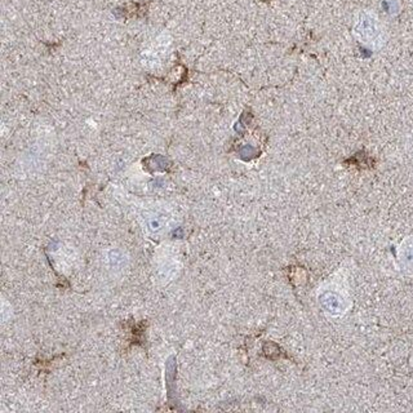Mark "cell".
<instances>
[{
	"label": "cell",
	"mask_w": 413,
	"mask_h": 413,
	"mask_svg": "<svg viewBox=\"0 0 413 413\" xmlns=\"http://www.w3.org/2000/svg\"><path fill=\"white\" fill-rule=\"evenodd\" d=\"M354 33L359 41L371 47H380L384 41V29L380 20L372 12L359 13L356 17Z\"/></svg>",
	"instance_id": "obj_1"
},
{
	"label": "cell",
	"mask_w": 413,
	"mask_h": 413,
	"mask_svg": "<svg viewBox=\"0 0 413 413\" xmlns=\"http://www.w3.org/2000/svg\"><path fill=\"white\" fill-rule=\"evenodd\" d=\"M399 262L408 272H413V239H405L399 248Z\"/></svg>",
	"instance_id": "obj_2"
}]
</instances>
